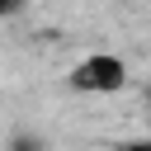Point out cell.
I'll return each mask as SVG.
<instances>
[{
	"label": "cell",
	"mask_w": 151,
	"mask_h": 151,
	"mask_svg": "<svg viewBox=\"0 0 151 151\" xmlns=\"http://www.w3.org/2000/svg\"><path fill=\"white\" fill-rule=\"evenodd\" d=\"M71 85H76L80 94H113V90L127 85V61L113 57V52H90L85 61H76Z\"/></svg>",
	"instance_id": "6da1fadb"
},
{
	"label": "cell",
	"mask_w": 151,
	"mask_h": 151,
	"mask_svg": "<svg viewBox=\"0 0 151 151\" xmlns=\"http://www.w3.org/2000/svg\"><path fill=\"white\" fill-rule=\"evenodd\" d=\"M9 151H47V142L38 132H14L9 137Z\"/></svg>",
	"instance_id": "7a4b0ae2"
},
{
	"label": "cell",
	"mask_w": 151,
	"mask_h": 151,
	"mask_svg": "<svg viewBox=\"0 0 151 151\" xmlns=\"http://www.w3.org/2000/svg\"><path fill=\"white\" fill-rule=\"evenodd\" d=\"M118 151H151V137H132V142H123Z\"/></svg>",
	"instance_id": "3957f363"
},
{
	"label": "cell",
	"mask_w": 151,
	"mask_h": 151,
	"mask_svg": "<svg viewBox=\"0 0 151 151\" xmlns=\"http://www.w3.org/2000/svg\"><path fill=\"white\" fill-rule=\"evenodd\" d=\"M146 113H151V85H146Z\"/></svg>",
	"instance_id": "277c9868"
}]
</instances>
